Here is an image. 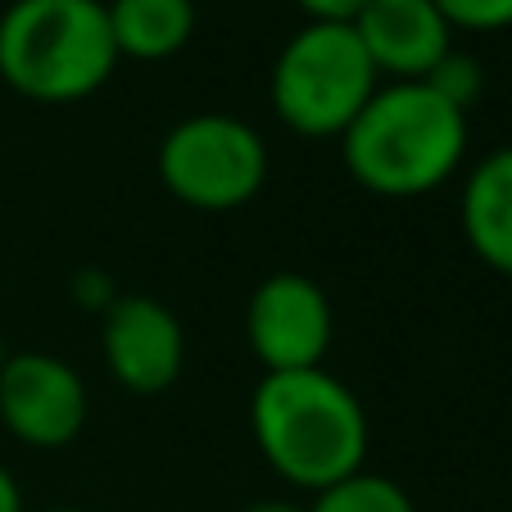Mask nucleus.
I'll return each mask as SVG.
<instances>
[{
  "mask_svg": "<svg viewBox=\"0 0 512 512\" xmlns=\"http://www.w3.org/2000/svg\"><path fill=\"white\" fill-rule=\"evenodd\" d=\"M250 431L263 463L295 490H327L368 463V408L327 368L263 372L250 395Z\"/></svg>",
  "mask_w": 512,
  "mask_h": 512,
  "instance_id": "1",
  "label": "nucleus"
},
{
  "mask_svg": "<svg viewBox=\"0 0 512 512\" xmlns=\"http://www.w3.org/2000/svg\"><path fill=\"white\" fill-rule=\"evenodd\" d=\"M340 159L368 195L422 200L463 168L467 114L426 82H381L340 136Z\"/></svg>",
  "mask_w": 512,
  "mask_h": 512,
  "instance_id": "2",
  "label": "nucleus"
},
{
  "mask_svg": "<svg viewBox=\"0 0 512 512\" xmlns=\"http://www.w3.org/2000/svg\"><path fill=\"white\" fill-rule=\"evenodd\" d=\"M118 68L105 0H10L0 14V82L37 105H78Z\"/></svg>",
  "mask_w": 512,
  "mask_h": 512,
  "instance_id": "3",
  "label": "nucleus"
},
{
  "mask_svg": "<svg viewBox=\"0 0 512 512\" xmlns=\"http://www.w3.org/2000/svg\"><path fill=\"white\" fill-rule=\"evenodd\" d=\"M381 78L368 50L349 23H318L309 19L295 37L281 46L268 78L272 114L281 127L309 141L345 136L358 109L377 96Z\"/></svg>",
  "mask_w": 512,
  "mask_h": 512,
  "instance_id": "4",
  "label": "nucleus"
},
{
  "mask_svg": "<svg viewBox=\"0 0 512 512\" xmlns=\"http://www.w3.org/2000/svg\"><path fill=\"white\" fill-rule=\"evenodd\" d=\"M159 182L186 209H241L268 182V141L245 118L191 114L159 141Z\"/></svg>",
  "mask_w": 512,
  "mask_h": 512,
  "instance_id": "5",
  "label": "nucleus"
},
{
  "mask_svg": "<svg viewBox=\"0 0 512 512\" xmlns=\"http://www.w3.org/2000/svg\"><path fill=\"white\" fill-rule=\"evenodd\" d=\"M87 381L59 354L23 349L0 358V426L28 449H64L87 426Z\"/></svg>",
  "mask_w": 512,
  "mask_h": 512,
  "instance_id": "6",
  "label": "nucleus"
},
{
  "mask_svg": "<svg viewBox=\"0 0 512 512\" xmlns=\"http://www.w3.org/2000/svg\"><path fill=\"white\" fill-rule=\"evenodd\" d=\"M336 336L327 290L304 272H272L254 286L245 304V340L263 372H304L322 368Z\"/></svg>",
  "mask_w": 512,
  "mask_h": 512,
  "instance_id": "7",
  "label": "nucleus"
},
{
  "mask_svg": "<svg viewBox=\"0 0 512 512\" xmlns=\"http://www.w3.org/2000/svg\"><path fill=\"white\" fill-rule=\"evenodd\" d=\"M100 354L127 395H164L186 368V331L155 295H118L100 318Z\"/></svg>",
  "mask_w": 512,
  "mask_h": 512,
  "instance_id": "8",
  "label": "nucleus"
},
{
  "mask_svg": "<svg viewBox=\"0 0 512 512\" xmlns=\"http://www.w3.org/2000/svg\"><path fill=\"white\" fill-rule=\"evenodd\" d=\"M349 28L386 82H422L454 50V28L435 0H368Z\"/></svg>",
  "mask_w": 512,
  "mask_h": 512,
  "instance_id": "9",
  "label": "nucleus"
},
{
  "mask_svg": "<svg viewBox=\"0 0 512 512\" xmlns=\"http://www.w3.org/2000/svg\"><path fill=\"white\" fill-rule=\"evenodd\" d=\"M463 241L485 268L512 277V145H499L463 177L458 195Z\"/></svg>",
  "mask_w": 512,
  "mask_h": 512,
  "instance_id": "10",
  "label": "nucleus"
},
{
  "mask_svg": "<svg viewBox=\"0 0 512 512\" xmlns=\"http://www.w3.org/2000/svg\"><path fill=\"white\" fill-rule=\"evenodd\" d=\"M118 59L164 64L195 37V0H105Z\"/></svg>",
  "mask_w": 512,
  "mask_h": 512,
  "instance_id": "11",
  "label": "nucleus"
},
{
  "mask_svg": "<svg viewBox=\"0 0 512 512\" xmlns=\"http://www.w3.org/2000/svg\"><path fill=\"white\" fill-rule=\"evenodd\" d=\"M309 512H417V508H413V494L399 481L363 467V472H354V476H345V481L313 494Z\"/></svg>",
  "mask_w": 512,
  "mask_h": 512,
  "instance_id": "12",
  "label": "nucleus"
},
{
  "mask_svg": "<svg viewBox=\"0 0 512 512\" xmlns=\"http://www.w3.org/2000/svg\"><path fill=\"white\" fill-rule=\"evenodd\" d=\"M426 87L435 91L440 100H449L454 109H463V114H472V105L485 96V68L476 55H467V50H449L440 64L426 73Z\"/></svg>",
  "mask_w": 512,
  "mask_h": 512,
  "instance_id": "13",
  "label": "nucleus"
},
{
  "mask_svg": "<svg viewBox=\"0 0 512 512\" xmlns=\"http://www.w3.org/2000/svg\"><path fill=\"white\" fill-rule=\"evenodd\" d=\"M454 32H508L512 0H435Z\"/></svg>",
  "mask_w": 512,
  "mask_h": 512,
  "instance_id": "14",
  "label": "nucleus"
},
{
  "mask_svg": "<svg viewBox=\"0 0 512 512\" xmlns=\"http://www.w3.org/2000/svg\"><path fill=\"white\" fill-rule=\"evenodd\" d=\"M118 300V290H114V277L100 268H82L78 277H73V304H82V309L100 313L105 318V309Z\"/></svg>",
  "mask_w": 512,
  "mask_h": 512,
  "instance_id": "15",
  "label": "nucleus"
},
{
  "mask_svg": "<svg viewBox=\"0 0 512 512\" xmlns=\"http://www.w3.org/2000/svg\"><path fill=\"white\" fill-rule=\"evenodd\" d=\"M295 10H304V19L318 23H349L368 0H290Z\"/></svg>",
  "mask_w": 512,
  "mask_h": 512,
  "instance_id": "16",
  "label": "nucleus"
},
{
  "mask_svg": "<svg viewBox=\"0 0 512 512\" xmlns=\"http://www.w3.org/2000/svg\"><path fill=\"white\" fill-rule=\"evenodd\" d=\"M0 512H28V508H23L19 481L10 476V467H5V463H0Z\"/></svg>",
  "mask_w": 512,
  "mask_h": 512,
  "instance_id": "17",
  "label": "nucleus"
},
{
  "mask_svg": "<svg viewBox=\"0 0 512 512\" xmlns=\"http://www.w3.org/2000/svg\"><path fill=\"white\" fill-rule=\"evenodd\" d=\"M241 512H309V508H300V503H290V499H254Z\"/></svg>",
  "mask_w": 512,
  "mask_h": 512,
  "instance_id": "18",
  "label": "nucleus"
},
{
  "mask_svg": "<svg viewBox=\"0 0 512 512\" xmlns=\"http://www.w3.org/2000/svg\"><path fill=\"white\" fill-rule=\"evenodd\" d=\"M41 512H87V508H73V503H50V508H41Z\"/></svg>",
  "mask_w": 512,
  "mask_h": 512,
  "instance_id": "19",
  "label": "nucleus"
},
{
  "mask_svg": "<svg viewBox=\"0 0 512 512\" xmlns=\"http://www.w3.org/2000/svg\"><path fill=\"white\" fill-rule=\"evenodd\" d=\"M0 358H5V349H0Z\"/></svg>",
  "mask_w": 512,
  "mask_h": 512,
  "instance_id": "20",
  "label": "nucleus"
}]
</instances>
